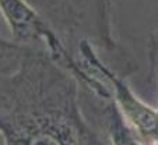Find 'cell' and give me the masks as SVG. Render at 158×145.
Here are the masks:
<instances>
[{
	"mask_svg": "<svg viewBox=\"0 0 158 145\" xmlns=\"http://www.w3.org/2000/svg\"><path fill=\"white\" fill-rule=\"evenodd\" d=\"M148 64L152 78H158V28L151 34L148 41Z\"/></svg>",
	"mask_w": 158,
	"mask_h": 145,
	"instance_id": "52a82bcc",
	"label": "cell"
},
{
	"mask_svg": "<svg viewBox=\"0 0 158 145\" xmlns=\"http://www.w3.org/2000/svg\"><path fill=\"white\" fill-rule=\"evenodd\" d=\"M30 45H21L15 41H9L2 35L0 30V80L13 74L24 59Z\"/></svg>",
	"mask_w": 158,
	"mask_h": 145,
	"instance_id": "8992f818",
	"label": "cell"
},
{
	"mask_svg": "<svg viewBox=\"0 0 158 145\" xmlns=\"http://www.w3.org/2000/svg\"><path fill=\"white\" fill-rule=\"evenodd\" d=\"M6 144V139H4V135H3V133L0 131V145H4Z\"/></svg>",
	"mask_w": 158,
	"mask_h": 145,
	"instance_id": "ba28073f",
	"label": "cell"
},
{
	"mask_svg": "<svg viewBox=\"0 0 158 145\" xmlns=\"http://www.w3.org/2000/svg\"><path fill=\"white\" fill-rule=\"evenodd\" d=\"M76 56L89 74L101 78L109 85L120 112L140 138L147 145H158V109L154 110L141 102L129 88L126 78L115 73L89 42L84 41L78 45Z\"/></svg>",
	"mask_w": 158,
	"mask_h": 145,
	"instance_id": "277c9868",
	"label": "cell"
},
{
	"mask_svg": "<svg viewBox=\"0 0 158 145\" xmlns=\"http://www.w3.org/2000/svg\"><path fill=\"white\" fill-rule=\"evenodd\" d=\"M0 14L9 25L13 41L21 45L42 46L48 49L53 59L74 74L80 83L93 88L104 98L112 96V91L108 84L89 74L80 64L77 57L70 53L53 28L25 0H0Z\"/></svg>",
	"mask_w": 158,
	"mask_h": 145,
	"instance_id": "3957f363",
	"label": "cell"
},
{
	"mask_svg": "<svg viewBox=\"0 0 158 145\" xmlns=\"http://www.w3.org/2000/svg\"><path fill=\"white\" fill-rule=\"evenodd\" d=\"M106 124L112 145H147L136 133V130L129 124L115 99H112L108 105Z\"/></svg>",
	"mask_w": 158,
	"mask_h": 145,
	"instance_id": "5b68a950",
	"label": "cell"
},
{
	"mask_svg": "<svg viewBox=\"0 0 158 145\" xmlns=\"http://www.w3.org/2000/svg\"><path fill=\"white\" fill-rule=\"evenodd\" d=\"M53 28L73 56L83 41L94 46L115 73L129 78L139 66L114 34L112 0H25ZM77 57V56H76Z\"/></svg>",
	"mask_w": 158,
	"mask_h": 145,
	"instance_id": "7a4b0ae2",
	"label": "cell"
},
{
	"mask_svg": "<svg viewBox=\"0 0 158 145\" xmlns=\"http://www.w3.org/2000/svg\"><path fill=\"white\" fill-rule=\"evenodd\" d=\"M104 98L48 49L28 46L20 67L0 80L4 145H112Z\"/></svg>",
	"mask_w": 158,
	"mask_h": 145,
	"instance_id": "6da1fadb",
	"label": "cell"
}]
</instances>
